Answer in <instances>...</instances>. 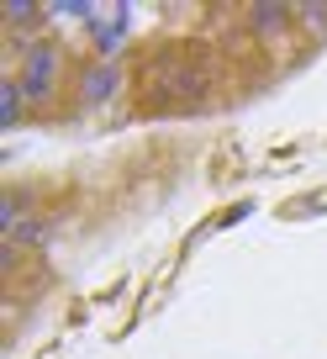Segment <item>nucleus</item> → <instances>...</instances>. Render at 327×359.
Segmentation results:
<instances>
[{
  "label": "nucleus",
  "mask_w": 327,
  "mask_h": 359,
  "mask_svg": "<svg viewBox=\"0 0 327 359\" xmlns=\"http://www.w3.org/2000/svg\"><path fill=\"white\" fill-rule=\"evenodd\" d=\"M16 79H22L32 106H48L58 95V85H64V43H58V37H43L37 48H27V53L16 58Z\"/></svg>",
  "instance_id": "nucleus-1"
},
{
  "label": "nucleus",
  "mask_w": 327,
  "mask_h": 359,
  "mask_svg": "<svg viewBox=\"0 0 327 359\" xmlns=\"http://www.w3.org/2000/svg\"><path fill=\"white\" fill-rule=\"evenodd\" d=\"M85 32H90V53L101 58V64H122V48H127V37H132V11H127V6H101Z\"/></svg>",
  "instance_id": "nucleus-2"
},
{
  "label": "nucleus",
  "mask_w": 327,
  "mask_h": 359,
  "mask_svg": "<svg viewBox=\"0 0 327 359\" xmlns=\"http://www.w3.org/2000/svg\"><path fill=\"white\" fill-rule=\"evenodd\" d=\"M122 85H127V69L122 64H101V58H90V64L79 69V106L85 111H101V106H111L116 95H122Z\"/></svg>",
  "instance_id": "nucleus-3"
},
{
  "label": "nucleus",
  "mask_w": 327,
  "mask_h": 359,
  "mask_svg": "<svg viewBox=\"0 0 327 359\" xmlns=\"http://www.w3.org/2000/svg\"><path fill=\"white\" fill-rule=\"evenodd\" d=\"M249 32L264 37V43H285L295 32V6H274V0L249 6Z\"/></svg>",
  "instance_id": "nucleus-4"
},
{
  "label": "nucleus",
  "mask_w": 327,
  "mask_h": 359,
  "mask_svg": "<svg viewBox=\"0 0 327 359\" xmlns=\"http://www.w3.org/2000/svg\"><path fill=\"white\" fill-rule=\"evenodd\" d=\"M27 90H22V79H16V69H6L0 74V133H16V127L27 122Z\"/></svg>",
  "instance_id": "nucleus-5"
},
{
  "label": "nucleus",
  "mask_w": 327,
  "mask_h": 359,
  "mask_svg": "<svg viewBox=\"0 0 327 359\" xmlns=\"http://www.w3.org/2000/svg\"><path fill=\"white\" fill-rule=\"evenodd\" d=\"M32 212H37V191L32 185H6V191H0V233H11V227L27 222Z\"/></svg>",
  "instance_id": "nucleus-6"
},
{
  "label": "nucleus",
  "mask_w": 327,
  "mask_h": 359,
  "mask_svg": "<svg viewBox=\"0 0 327 359\" xmlns=\"http://www.w3.org/2000/svg\"><path fill=\"white\" fill-rule=\"evenodd\" d=\"M6 238H11L16 248H37V243H48V238H53V222H48L43 212H32L27 222H16L11 233H6Z\"/></svg>",
  "instance_id": "nucleus-7"
},
{
  "label": "nucleus",
  "mask_w": 327,
  "mask_h": 359,
  "mask_svg": "<svg viewBox=\"0 0 327 359\" xmlns=\"http://www.w3.org/2000/svg\"><path fill=\"white\" fill-rule=\"evenodd\" d=\"M295 27L322 43V37H327V6H295Z\"/></svg>",
  "instance_id": "nucleus-8"
},
{
  "label": "nucleus",
  "mask_w": 327,
  "mask_h": 359,
  "mask_svg": "<svg viewBox=\"0 0 327 359\" xmlns=\"http://www.w3.org/2000/svg\"><path fill=\"white\" fill-rule=\"evenodd\" d=\"M0 269H6V280H11L16 269H22V248H16L11 238H6V243H0Z\"/></svg>",
  "instance_id": "nucleus-9"
}]
</instances>
